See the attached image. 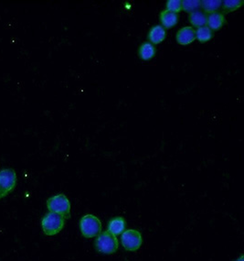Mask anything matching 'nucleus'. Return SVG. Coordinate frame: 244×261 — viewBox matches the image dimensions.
I'll return each mask as SVG.
<instances>
[{"label": "nucleus", "mask_w": 244, "mask_h": 261, "mask_svg": "<svg viewBox=\"0 0 244 261\" xmlns=\"http://www.w3.org/2000/svg\"><path fill=\"white\" fill-rule=\"evenodd\" d=\"M17 184V175L13 170L6 169L0 172V199L14 190Z\"/></svg>", "instance_id": "39448f33"}, {"label": "nucleus", "mask_w": 244, "mask_h": 261, "mask_svg": "<svg viewBox=\"0 0 244 261\" xmlns=\"http://www.w3.org/2000/svg\"><path fill=\"white\" fill-rule=\"evenodd\" d=\"M95 247L102 254H113L118 249V240L108 230L101 232L97 239L95 240Z\"/></svg>", "instance_id": "f03ea898"}, {"label": "nucleus", "mask_w": 244, "mask_h": 261, "mask_svg": "<svg viewBox=\"0 0 244 261\" xmlns=\"http://www.w3.org/2000/svg\"><path fill=\"white\" fill-rule=\"evenodd\" d=\"M223 1L221 0H204L201 1V7L205 14H212L218 12L222 7Z\"/></svg>", "instance_id": "4468645a"}, {"label": "nucleus", "mask_w": 244, "mask_h": 261, "mask_svg": "<svg viewBox=\"0 0 244 261\" xmlns=\"http://www.w3.org/2000/svg\"><path fill=\"white\" fill-rule=\"evenodd\" d=\"M225 24H226L225 15L222 12H215L207 16V27L212 31H218L223 29Z\"/></svg>", "instance_id": "9d476101"}, {"label": "nucleus", "mask_w": 244, "mask_h": 261, "mask_svg": "<svg viewBox=\"0 0 244 261\" xmlns=\"http://www.w3.org/2000/svg\"><path fill=\"white\" fill-rule=\"evenodd\" d=\"M125 226H126L125 220L121 217H117L109 222L108 231L116 237L125 231Z\"/></svg>", "instance_id": "f8f14e48"}, {"label": "nucleus", "mask_w": 244, "mask_h": 261, "mask_svg": "<svg viewBox=\"0 0 244 261\" xmlns=\"http://www.w3.org/2000/svg\"><path fill=\"white\" fill-rule=\"evenodd\" d=\"M121 242L124 249L128 251H137L142 246L143 239L140 232L134 229H129L122 233Z\"/></svg>", "instance_id": "423d86ee"}, {"label": "nucleus", "mask_w": 244, "mask_h": 261, "mask_svg": "<svg viewBox=\"0 0 244 261\" xmlns=\"http://www.w3.org/2000/svg\"><path fill=\"white\" fill-rule=\"evenodd\" d=\"M157 49L155 45L146 42L141 44L138 49V56L142 61H150L156 56Z\"/></svg>", "instance_id": "9b49d317"}, {"label": "nucleus", "mask_w": 244, "mask_h": 261, "mask_svg": "<svg viewBox=\"0 0 244 261\" xmlns=\"http://www.w3.org/2000/svg\"><path fill=\"white\" fill-rule=\"evenodd\" d=\"M235 261H244V256H241V257Z\"/></svg>", "instance_id": "6ab92c4d"}, {"label": "nucleus", "mask_w": 244, "mask_h": 261, "mask_svg": "<svg viewBox=\"0 0 244 261\" xmlns=\"http://www.w3.org/2000/svg\"><path fill=\"white\" fill-rule=\"evenodd\" d=\"M212 38H213V31L207 26L201 27L196 30V39L201 44H206L210 40H212Z\"/></svg>", "instance_id": "2eb2a0df"}, {"label": "nucleus", "mask_w": 244, "mask_h": 261, "mask_svg": "<svg viewBox=\"0 0 244 261\" xmlns=\"http://www.w3.org/2000/svg\"><path fill=\"white\" fill-rule=\"evenodd\" d=\"M177 43L180 45H188L196 40V30L192 27H183L176 35Z\"/></svg>", "instance_id": "0eeeda50"}, {"label": "nucleus", "mask_w": 244, "mask_h": 261, "mask_svg": "<svg viewBox=\"0 0 244 261\" xmlns=\"http://www.w3.org/2000/svg\"><path fill=\"white\" fill-rule=\"evenodd\" d=\"M244 4V1H243V0H226V1H223L222 10H223V14L233 12V11L239 9L240 7H243Z\"/></svg>", "instance_id": "dca6fc26"}, {"label": "nucleus", "mask_w": 244, "mask_h": 261, "mask_svg": "<svg viewBox=\"0 0 244 261\" xmlns=\"http://www.w3.org/2000/svg\"><path fill=\"white\" fill-rule=\"evenodd\" d=\"M165 38L166 30L161 25H155L148 31L147 39L149 40V43L153 45H158L163 43Z\"/></svg>", "instance_id": "6e6552de"}, {"label": "nucleus", "mask_w": 244, "mask_h": 261, "mask_svg": "<svg viewBox=\"0 0 244 261\" xmlns=\"http://www.w3.org/2000/svg\"><path fill=\"white\" fill-rule=\"evenodd\" d=\"M47 207L50 213L60 215L64 219L71 218V203L64 195L50 197L47 201Z\"/></svg>", "instance_id": "f257e3e1"}, {"label": "nucleus", "mask_w": 244, "mask_h": 261, "mask_svg": "<svg viewBox=\"0 0 244 261\" xmlns=\"http://www.w3.org/2000/svg\"><path fill=\"white\" fill-rule=\"evenodd\" d=\"M188 22H190L192 28L195 27L199 29L201 27L207 26V15L201 10L191 12L188 15Z\"/></svg>", "instance_id": "ddd939ff"}, {"label": "nucleus", "mask_w": 244, "mask_h": 261, "mask_svg": "<svg viewBox=\"0 0 244 261\" xmlns=\"http://www.w3.org/2000/svg\"><path fill=\"white\" fill-rule=\"evenodd\" d=\"M165 10L173 12V13H180L182 11V1L181 0H168L165 3Z\"/></svg>", "instance_id": "a211bd4d"}, {"label": "nucleus", "mask_w": 244, "mask_h": 261, "mask_svg": "<svg viewBox=\"0 0 244 261\" xmlns=\"http://www.w3.org/2000/svg\"><path fill=\"white\" fill-rule=\"evenodd\" d=\"M159 20L161 22V26L166 30L167 29L174 28L180 21L179 15L173 12H169L167 10H162L159 14Z\"/></svg>", "instance_id": "1a4fd4ad"}, {"label": "nucleus", "mask_w": 244, "mask_h": 261, "mask_svg": "<svg viewBox=\"0 0 244 261\" xmlns=\"http://www.w3.org/2000/svg\"><path fill=\"white\" fill-rule=\"evenodd\" d=\"M201 8V1L199 0H183L182 1V10L191 13Z\"/></svg>", "instance_id": "f3484780"}, {"label": "nucleus", "mask_w": 244, "mask_h": 261, "mask_svg": "<svg viewBox=\"0 0 244 261\" xmlns=\"http://www.w3.org/2000/svg\"><path fill=\"white\" fill-rule=\"evenodd\" d=\"M64 218L60 215L50 212L44 217L41 221L44 234L47 236H54L61 232L64 226Z\"/></svg>", "instance_id": "20e7f679"}, {"label": "nucleus", "mask_w": 244, "mask_h": 261, "mask_svg": "<svg viewBox=\"0 0 244 261\" xmlns=\"http://www.w3.org/2000/svg\"><path fill=\"white\" fill-rule=\"evenodd\" d=\"M81 232L87 239L94 238L102 232V223L100 219L94 215H86L81 219Z\"/></svg>", "instance_id": "7ed1b4c3"}]
</instances>
